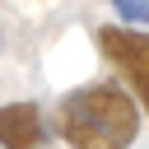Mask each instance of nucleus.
<instances>
[{
  "label": "nucleus",
  "instance_id": "f257e3e1",
  "mask_svg": "<svg viewBox=\"0 0 149 149\" xmlns=\"http://www.w3.org/2000/svg\"><path fill=\"white\" fill-rule=\"evenodd\" d=\"M56 126L74 149H130L140 130V107L116 84H84L61 98Z\"/></svg>",
  "mask_w": 149,
  "mask_h": 149
},
{
  "label": "nucleus",
  "instance_id": "f03ea898",
  "mask_svg": "<svg viewBox=\"0 0 149 149\" xmlns=\"http://www.w3.org/2000/svg\"><path fill=\"white\" fill-rule=\"evenodd\" d=\"M98 51L130 79V88L140 93V102H144V112H149V33L98 28Z\"/></svg>",
  "mask_w": 149,
  "mask_h": 149
},
{
  "label": "nucleus",
  "instance_id": "7ed1b4c3",
  "mask_svg": "<svg viewBox=\"0 0 149 149\" xmlns=\"http://www.w3.org/2000/svg\"><path fill=\"white\" fill-rule=\"evenodd\" d=\"M0 144L5 149H37L42 144V116L33 102L0 107Z\"/></svg>",
  "mask_w": 149,
  "mask_h": 149
},
{
  "label": "nucleus",
  "instance_id": "20e7f679",
  "mask_svg": "<svg viewBox=\"0 0 149 149\" xmlns=\"http://www.w3.org/2000/svg\"><path fill=\"white\" fill-rule=\"evenodd\" d=\"M112 5H116V14H121L126 23L149 28V0H112Z\"/></svg>",
  "mask_w": 149,
  "mask_h": 149
}]
</instances>
